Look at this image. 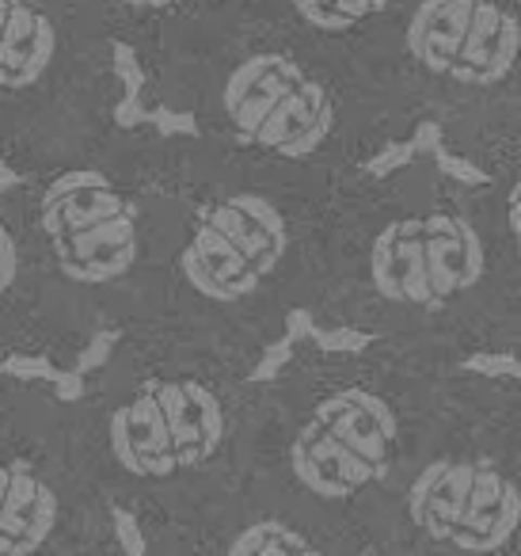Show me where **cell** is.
Here are the masks:
<instances>
[{"label": "cell", "instance_id": "3957f363", "mask_svg": "<svg viewBox=\"0 0 521 556\" xmlns=\"http://www.w3.org/2000/svg\"><path fill=\"white\" fill-rule=\"evenodd\" d=\"M259 358L171 332L118 336L69 404L77 446L111 507L141 533L237 495L252 472Z\"/></svg>", "mask_w": 521, "mask_h": 556}, {"label": "cell", "instance_id": "30bf717a", "mask_svg": "<svg viewBox=\"0 0 521 556\" xmlns=\"http://www.w3.org/2000/svg\"><path fill=\"white\" fill-rule=\"evenodd\" d=\"M141 545L145 556H373L252 480L187 522L141 533Z\"/></svg>", "mask_w": 521, "mask_h": 556}, {"label": "cell", "instance_id": "7c38bea8", "mask_svg": "<svg viewBox=\"0 0 521 556\" xmlns=\"http://www.w3.org/2000/svg\"><path fill=\"white\" fill-rule=\"evenodd\" d=\"M24 355L62 363L24 191L0 184V363Z\"/></svg>", "mask_w": 521, "mask_h": 556}, {"label": "cell", "instance_id": "8992f818", "mask_svg": "<svg viewBox=\"0 0 521 556\" xmlns=\"http://www.w3.org/2000/svg\"><path fill=\"white\" fill-rule=\"evenodd\" d=\"M47 278L62 366L100 332H138L156 270V210L141 130H115L96 153L20 179Z\"/></svg>", "mask_w": 521, "mask_h": 556}, {"label": "cell", "instance_id": "8fae6325", "mask_svg": "<svg viewBox=\"0 0 521 556\" xmlns=\"http://www.w3.org/2000/svg\"><path fill=\"white\" fill-rule=\"evenodd\" d=\"M399 0H244L240 16L297 39L384 92L381 58ZM392 100V96H389Z\"/></svg>", "mask_w": 521, "mask_h": 556}, {"label": "cell", "instance_id": "7a4b0ae2", "mask_svg": "<svg viewBox=\"0 0 521 556\" xmlns=\"http://www.w3.org/2000/svg\"><path fill=\"white\" fill-rule=\"evenodd\" d=\"M141 156L156 210V270L138 332L263 358L305 309L335 184L229 153L199 134L141 130Z\"/></svg>", "mask_w": 521, "mask_h": 556}, {"label": "cell", "instance_id": "ba28073f", "mask_svg": "<svg viewBox=\"0 0 521 556\" xmlns=\"http://www.w3.org/2000/svg\"><path fill=\"white\" fill-rule=\"evenodd\" d=\"M381 80L487 179L521 153V0H399Z\"/></svg>", "mask_w": 521, "mask_h": 556}, {"label": "cell", "instance_id": "5bb4252c", "mask_svg": "<svg viewBox=\"0 0 521 556\" xmlns=\"http://www.w3.org/2000/svg\"><path fill=\"white\" fill-rule=\"evenodd\" d=\"M483 191H487L491 225H495L498 248H503L513 282L521 290V153L510 164H503L498 172H491L483 179Z\"/></svg>", "mask_w": 521, "mask_h": 556}, {"label": "cell", "instance_id": "6da1fadb", "mask_svg": "<svg viewBox=\"0 0 521 556\" xmlns=\"http://www.w3.org/2000/svg\"><path fill=\"white\" fill-rule=\"evenodd\" d=\"M305 313L320 328L445 366H521V290L483 179H457L430 153L339 179L323 206Z\"/></svg>", "mask_w": 521, "mask_h": 556}, {"label": "cell", "instance_id": "9c48e42d", "mask_svg": "<svg viewBox=\"0 0 521 556\" xmlns=\"http://www.w3.org/2000/svg\"><path fill=\"white\" fill-rule=\"evenodd\" d=\"M115 47L96 0H0V164L39 176L118 130Z\"/></svg>", "mask_w": 521, "mask_h": 556}, {"label": "cell", "instance_id": "4fadbf2b", "mask_svg": "<svg viewBox=\"0 0 521 556\" xmlns=\"http://www.w3.org/2000/svg\"><path fill=\"white\" fill-rule=\"evenodd\" d=\"M111 39L138 58L141 80L176 65L244 12V0H96Z\"/></svg>", "mask_w": 521, "mask_h": 556}, {"label": "cell", "instance_id": "5b68a950", "mask_svg": "<svg viewBox=\"0 0 521 556\" xmlns=\"http://www.w3.org/2000/svg\"><path fill=\"white\" fill-rule=\"evenodd\" d=\"M141 85L153 108L191 118L199 138L323 184L419 134L366 77L247 16Z\"/></svg>", "mask_w": 521, "mask_h": 556}, {"label": "cell", "instance_id": "277c9868", "mask_svg": "<svg viewBox=\"0 0 521 556\" xmlns=\"http://www.w3.org/2000/svg\"><path fill=\"white\" fill-rule=\"evenodd\" d=\"M457 370L389 343H301L263 381L247 480L381 556L377 518Z\"/></svg>", "mask_w": 521, "mask_h": 556}, {"label": "cell", "instance_id": "52a82bcc", "mask_svg": "<svg viewBox=\"0 0 521 556\" xmlns=\"http://www.w3.org/2000/svg\"><path fill=\"white\" fill-rule=\"evenodd\" d=\"M373 538L381 556H521V378L453 374Z\"/></svg>", "mask_w": 521, "mask_h": 556}]
</instances>
